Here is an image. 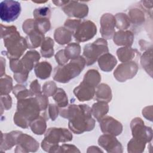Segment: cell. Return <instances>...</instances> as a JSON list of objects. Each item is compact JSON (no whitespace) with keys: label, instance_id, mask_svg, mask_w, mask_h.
Here are the masks:
<instances>
[{"label":"cell","instance_id":"9c48e42d","mask_svg":"<svg viewBox=\"0 0 153 153\" xmlns=\"http://www.w3.org/2000/svg\"><path fill=\"white\" fill-rule=\"evenodd\" d=\"M97 33V27L91 20L81 22L77 26L73 36L77 42H86L92 39Z\"/></svg>","mask_w":153,"mask_h":153},{"label":"cell","instance_id":"d6a6232c","mask_svg":"<svg viewBox=\"0 0 153 153\" xmlns=\"http://www.w3.org/2000/svg\"><path fill=\"white\" fill-rule=\"evenodd\" d=\"M13 79L8 75H4L1 76L0 79V94L5 95L13 91Z\"/></svg>","mask_w":153,"mask_h":153},{"label":"cell","instance_id":"83f0119b","mask_svg":"<svg viewBox=\"0 0 153 153\" xmlns=\"http://www.w3.org/2000/svg\"><path fill=\"white\" fill-rule=\"evenodd\" d=\"M140 63L144 70L152 77V47H150L140 57Z\"/></svg>","mask_w":153,"mask_h":153},{"label":"cell","instance_id":"3957f363","mask_svg":"<svg viewBox=\"0 0 153 153\" xmlns=\"http://www.w3.org/2000/svg\"><path fill=\"white\" fill-rule=\"evenodd\" d=\"M41 111L39 103L35 97L18 100L17 111L13 117L14 123L21 128H27L30 123L39 116Z\"/></svg>","mask_w":153,"mask_h":153},{"label":"cell","instance_id":"4316f807","mask_svg":"<svg viewBox=\"0 0 153 153\" xmlns=\"http://www.w3.org/2000/svg\"><path fill=\"white\" fill-rule=\"evenodd\" d=\"M91 114L94 118L100 121L109 111V106L108 103L103 101H98L92 105Z\"/></svg>","mask_w":153,"mask_h":153},{"label":"cell","instance_id":"681fc988","mask_svg":"<svg viewBox=\"0 0 153 153\" xmlns=\"http://www.w3.org/2000/svg\"><path fill=\"white\" fill-rule=\"evenodd\" d=\"M29 90L33 94V96H36L37 94L42 93V91L41 90V85L37 79H35L31 82L29 86Z\"/></svg>","mask_w":153,"mask_h":153},{"label":"cell","instance_id":"7bdbcfd3","mask_svg":"<svg viewBox=\"0 0 153 153\" xmlns=\"http://www.w3.org/2000/svg\"><path fill=\"white\" fill-rule=\"evenodd\" d=\"M12 106V98L9 94L1 95V114L3 110L8 111Z\"/></svg>","mask_w":153,"mask_h":153},{"label":"cell","instance_id":"f6af8a7d","mask_svg":"<svg viewBox=\"0 0 153 153\" xmlns=\"http://www.w3.org/2000/svg\"><path fill=\"white\" fill-rule=\"evenodd\" d=\"M22 29L23 31L27 35L29 32L32 31L33 30L35 29V19H26L22 25Z\"/></svg>","mask_w":153,"mask_h":153},{"label":"cell","instance_id":"f1b7e54d","mask_svg":"<svg viewBox=\"0 0 153 153\" xmlns=\"http://www.w3.org/2000/svg\"><path fill=\"white\" fill-rule=\"evenodd\" d=\"M29 127L34 134L42 135L46 131V119L43 116H39L30 123Z\"/></svg>","mask_w":153,"mask_h":153},{"label":"cell","instance_id":"e575fe53","mask_svg":"<svg viewBox=\"0 0 153 153\" xmlns=\"http://www.w3.org/2000/svg\"><path fill=\"white\" fill-rule=\"evenodd\" d=\"M13 93L14 94L17 100L33 96V94L32 93L30 90H28L25 85L22 84H17L13 87Z\"/></svg>","mask_w":153,"mask_h":153},{"label":"cell","instance_id":"f907efd6","mask_svg":"<svg viewBox=\"0 0 153 153\" xmlns=\"http://www.w3.org/2000/svg\"><path fill=\"white\" fill-rule=\"evenodd\" d=\"M142 115L146 119L152 121V106H146V107L144 108L142 110Z\"/></svg>","mask_w":153,"mask_h":153},{"label":"cell","instance_id":"8fae6325","mask_svg":"<svg viewBox=\"0 0 153 153\" xmlns=\"http://www.w3.org/2000/svg\"><path fill=\"white\" fill-rule=\"evenodd\" d=\"M15 152H36L39 149V144L33 137L20 131L17 137Z\"/></svg>","mask_w":153,"mask_h":153},{"label":"cell","instance_id":"603a6c76","mask_svg":"<svg viewBox=\"0 0 153 153\" xmlns=\"http://www.w3.org/2000/svg\"><path fill=\"white\" fill-rule=\"evenodd\" d=\"M44 34L42 33L37 29H34L29 32L26 38L27 48L29 49L36 48L41 45L45 39Z\"/></svg>","mask_w":153,"mask_h":153},{"label":"cell","instance_id":"d6986e66","mask_svg":"<svg viewBox=\"0 0 153 153\" xmlns=\"http://www.w3.org/2000/svg\"><path fill=\"white\" fill-rule=\"evenodd\" d=\"M39 53L36 50H30L27 51L20 60L24 69L30 72L39 62Z\"/></svg>","mask_w":153,"mask_h":153},{"label":"cell","instance_id":"8d00e7d4","mask_svg":"<svg viewBox=\"0 0 153 153\" xmlns=\"http://www.w3.org/2000/svg\"><path fill=\"white\" fill-rule=\"evenodd\" d=\"M146 143L132 138L127 144V151L128 152H142L144 151Z\"/></svg>","mask_w":153,"mask_h":153},{"label":"cell","instance_id":"836d02e7","mask_svg":"<svg viewBox=\"0 0 153 153\" xmlns=\"http://www.w3.org/2000/svg\"><path fill=\"white\" fill-rule=\"evenodd\" d=\"M115 19V27L120 30H126L130 26V22L127 14L119 13L114 16Z\"/></svg>","mask_w":153,"mask_h":153},{"label":"cell","instance_id":"7dc6e473","mask_svg":"<svg viewBox=\"0 0 153 153\" xmlns=\"http://www.w3.org/2000/svg\"><path fill=\"white\" fill-rule=\"evenodd\" d=\"M57 152H80V151L75 145L63 144L59 146Z\"/></svg>","mask_w":153,"mask_h":153},{"label":"cell","instance_id":"2e32d148","mask_svg":"<svg viewBox=\"0 0 153 153\" xmlns=\"http://www.w3.org/2000/svg\"><path fill=\"white\" fill-rule=\"evenodd\" d=\"M96 87L82 81L74 90V94L80 102L88 101L92 99L95 94Z\"/></svg>","mask_w":153,"mask_h":153},{"label":"cell","instance_id":"ba28073f","mask_svg":"<svg viewBox=\"0 0 153 153\" xmlns=\"http://www.w3.org/2000/svg\"><path fill=\"white\" fill-rule=\"evenodd\" d=\"M130 128L133 138L146 143L152 140V128L146 126L143 121L140 118L136 117L131 120L130 123Z\"/></svg>","mask_w":153,"mask_h":153},{"label":"cell","instance_id":"6da1fadb","mask_svg":"<svg viewBox=\"0 0 153 153\" xmlns=\"http://www.w3.org/2000/svg\"><path fill=\"white\" fill-rule=\"evenodd\" d=\"M60 117L68 119V127L75 134L90 131L95 127V120L92 117L91 109L87 105H68L59 109Z\"/></svg>","mask_w":153,"mask_h":153},{"label":"cell","instance_id":"30bf717a","mask_svg":"<svg viewBox=\"0 0 153 153\" xmlns=\"http://www.w3.org/2000/svg\"><path fill=\"white\" fill-rule=\"evenodd\" d=\"M138 69V65L134 61L123 62L117 67L113 74L118 81L123 82L133 78L136 75Z\"/></svg>","mask_w":153,"mask_h":153},{"label":"cell","instance_id":"b9f144b4","mask_svg":"<svg viewBox=\"0 0 153 153\" xmlns=\"http://www.w3.org/2000/svg\"><path fill=\"white\" fill-rule=\"evenodd\" d=\"M10 68L14 74H19L25 72H29L24 69L20 59L10 60Z\"/></svg>","mask_w":153,"mask_h":153},{"label":"cell","instance_id":"e0dca14e","mask_svg":"<svg viewBox=\"0 0 153 153\" xmlns=\"http://www.w3.org/2000/svg\"><path fill=\"white\" fill-rule=\"evenodd\" d=\"M146 13L142 7L139 8L135 7L128 10L127 16L129 18L130 24H132L134 28H139L145 23Z\"/></svg>","mask_w":153,"mask_h":153},{"label":"cell","instance_id":"4fadbf2b","mask_svg":"<svg viewBox=\"0 0 153 153\" xmlns=\"http://www.w3.org/2000/svg\"><path fill=\"white\" fill-rule=\"evenodd\" d=\"M100 32L102 38L109 39L113 38L115 33V19L114 15L110 13L103 14L100 19Z\"/></svg>","mask_w":153,"mask_h":153},{"label":"cell","instance_id":"ab89813d","mask_svg":"<svg viewBox=\"0 0 153 153\" xmlns=\"http://www.w3.org/2000/svg\"><path fill=\"white\" fill-rule=\"evenodd\" d=\"M51 12L49 7H42L37 8L33 11V16L34 19H48L51 17Z\"/></svg>","mask_w":153,"mask_h":153},{"label":"cell","instance_id":"7a4b0ae2","mask_svg":"<svg viewBox=\"0 0 153 153\" xmlns=\"http://www.w3.org/2000/svg\"><path fill=\"white\" fill-rule=\"evenodd\" d=\"M1 37L7 49L2 51V54L9 60L19 59L28 48L26 38L20 35L14 26H4L1 24Z\"/></svg>","mask_w":153,"mask_h":153},{"label":"cell","instance_id":"277c9868","mask_svg":"<svg viewBox=\"0 0 153 153\" xmlns=\"http://www.w3.org/2000/svg\"><path fill=\"white\" fill-rule=\"evenodd\" d=\"M85 65L84 58L80 56L64 65H58L54 69L53 79L60 83L69 82L80 74Z\"/></svg>","mask_w":153,"mask_h":153},{"label":"cell","instance_id":"5bb4252c","mask_svg":"<svg viewBox=\"0 0 153 153\" xmlns=\"http://www.w3.org/2000/svg\"><path fill=\"white\" fill-rule=\"evenodd\" d=\"M99 124L100 130L104 134L117 136L123 131L122 124L112 117L105 116L99 121Z\"/></svg>","mask_w":153,"mask_h":153},{"label":"cell","instance_id":"ac0fdd59","mask_svg":"<svg viewBox=\"0 0 153 153\" xmlns=\"http://www.w3.org/2000/svg\"><path fill=\"white\" fill-rule=\"evenodd\" d=\"M114 42L118 46L131 47L134 41V34L130 30H118L113 36Z\"/></svg>","mask_w":153,"mask_h":153},{"label":"cell","instance_id":"52a82bcc","mask_svg":"<svg viewBox=\"0 0 153 153\" xmlns=\"http://www.w3.org/2000/svg\"><path fill=\"white\" fill-rule=\"evenodd\" d=\"M21 11V5L19 1L5 0L0 3V18L2 22L10 23L16 20Z\"/></svg>","mask_w":153,"mask_h":153},{"label":"cell","instance_id":"db71d44e","mask_svg":"<svg viewBox=\"0 0 153 153\" xmlns=\"http://www.w3.org/2000/svg\"><path fill=\"white\" fill-rule=\"evenodd\" d=\"M33 2H35V3H38V4H39V3H45V2H46L47 1H38V2H37V1H32Z\"/></svg>","mask_w":153,"mask_h":153},{"label":"cell","instance_id":"44dd1931","mask_svg":"<svg viewBox=\"0 0 153 153\" xmlns=\"http://www.w3.org/2000/svg\"><path fill=\"white\" fill-rule=\"evenodd\" d=\"M112 91L110 87L105 83L99 84L95 89L94 98L96 100L109 103L112 100Z\"/></svg>","mask_w":153,"mask_h":153},{"label":"cell","instance_id":"60d3db41","mask_svg":"<svg viewBox=\"0 0 153 153\" xmlns=\"http://www.w3.org/2000/svg\"><path fill=\"white\" fill-rule=\"evenodd\" d=\"M57 87L56 84L53 81H49L45 82L43 84L42 92L48 97L53 96L57 91Z\"/></svg>","mask_w":153,"mask_h":153},{"label":"cell","instance_id":"f5cc1de1","mask_svg":"<svg viewBox=\"0 0 153 153\" xmlns=\"http://www.w3.org/2000/svg\"><path fill=\"white\" fill-rule=\"evenodd\" d=\"M69 1H52V2L55 4V5L58 7H63Z\"/></svg>","mask_w":153,"mask_h":153},{"label":"cell","instance_id":"7402d4cb","mask_svg":"<svg viewBox=\"0 0 153 153\" xmlns=\"http://www.w3.org/2000/svg\"><path fill=\"white\" fill-rule=\"evenodd\" d=\"M100 69L104 72L111 71L117 63V60L114 56L106 53L102 54L97 60Z\"/></svg>","mask_w":153,"mask_h":153},{"label":"cell","instance_id":"d590c367","mask_svg":"<svg viewBox=\"0 0 153 153\" xmlns=\"http://www.w3.org/2000/svg\"><path fill=\"white\" fill-rule=\"evenodd\" d=\"M53 99L59 108H65L68 105V99L65 90L62 88H57Z\"/></svg>","mask_w":153,"mask_h":153},{"label":"cell","instance_id":"ee69618b","mask_svg":"<svg viewBox=\"0 0 153 153\" xmlns=\"http://www.w3.org/2000/svg\"><path fill=\"white\" fill-rule=\"evenodd\" d=\"M38 103L39 105V107L41 109V111H45L48 106V96H47L46 95L41 93L39 94H37L35 96Z\"/></svg>","mask_w":153,"mask_h":153},{"label":"cell","instance_id":"484cf974","mask_svg":"<svg viewBox=\"0 0 153 153\" xmlns=\"http://www.w3.org/2000/svg\"><path fill=\"white\" fill-rule=\"evenodd\" d=\"M34 72L38 78L41 79H47L52 72L51 65L46 61L38 63L34 67Z\"/></svg>","mask_w":153,"mask_h":153},{"label":"cell","instance_id":"bcb514c9","mask_svg":"<svg viewBox=\"0 0 153 153\" xmlns=\"http://www.w3.org/2000/svg\"><path fill=\"white\" fill-rule=\"evenodd\" d=\"M81 22V20L80 19H68L64 23V27L74 33L76 28Z\"/></svg>","mask_w":153,"mask_h":153},{"label":"cell","instance_id":"1f68e13d","mask_svg":"<svg viewBox=\"0 0 153 153\" xmlns=\"http://www.w3.org/2000/svg\"><path fill=\"white\" fill-rule=\"evenodd\" d=\"M82 81L96 87L101 81V75L97 70L90 69L85 74Z\"/></svg>","mask_w":153,"mask_h":153},{"label":"cell","instance_id":"c3c4849f","mask_svg":"<svg viewBox=\"0 0 153 153\" xmlns=\"http://www.w3.org/2000/svg\"><path fill=\"white\" fill-rule=\"evenodd\" d=\"M55 59L59 65L62 66L66 64L69 61V59L65 56L64 53V49L60 50L55 54Z\"/></svg>","mask_w":153,"mask_h":153},{"label":"cell","instance_id":"7c38bea8","mask_svg":"<svg viewBox=\"0 0 153 153\" xmlns=\"http://www.w3.org/2000/svg\"><path fill=\"white\" fill-rule=\"evenodd\" d=\"M62 10L68 16L79 19L87 17L88 13L87 5L76 1H69L62 7Z\"/></svg>","mask_w":153,"mask_h":153},{"label":"cell","instance_id":"74e56055","mask_svg":"<svg viewBox=\"0 0 153 153\" xmlns=\"http://www.w3.org/2000/svg\"><path fill=\"white\" fill-rule=\"evenodd\" d=\"M59 107L56 104H49L47 109L42 114L43 117L46 120L51 119L52 121H55L59 114Z\"/></svg>","mask_w":153,"mask_h":153},{"label":"cell","instance_id":"4dcf8cb0","mask_svg":"<svg viewBox=\"0 0 153 153\" xmlns=\"http://www.w3.org/2000/svg\"><path fill=\"white\" fill-rule=\"evenodd\" d=\"M65 56L69 60H73L80 56L81 46L78 43L71 42L67 45L64 49Z\"/></svg>","mask_w":153,"mask_h":153},{"label":"cell","instance_id":"ffe728a7","mask_svg":"<svg viewBox=\"0 0 153 153\" xmlns=\"http://www.w3.org/2000/svg\"><path fill=\"white\" fill-rule=\"evenodd\" d=\"M20 131H12L10 133H3L1 132V151H5L16 145L17 137Z\"/></svg>","mask_w":153,"mask_h":153},{"label":"cell","instance_id":"8992f818","mask_svg":"<svg viewBox=\"0 0 153 153\" xmlns=\"http://www.w3.org/2000/svg\"><path fill=\"white\" fill-rule=\"evenodd\" d=\"M106 53H109L107 41L103 38H98L93 42L84 45L82 56L85 60L86 65L90 66Z\"/></svg>","mask_w":153,"mask_h":153},{"label":"cell","instance_id":"5b68a950","mask_svg":"<svg viewBox=\"0 0 153 153\" xmlns=\"http://www.w3.org/2000/svg\"><path fill=\"white\" fill-rule=\"evenodd\" d=\"M72 134L67 128L51 127L45 133L44 138L41 142L42 149L48 152H57L59 143L67 142L72 140Z\"/></svg>","mask_w":153,"mask_h":153},{"label":"cell","instance_id":"f546056e","mask_svg":"<svg viewBox=\"0 0 153 153\" xmlns=\"http://www.w3.org/2000/svg\"><path fill=\"white\" fill-rule=\"evenodd\" d=\"M54 41L49 36L45 38L40 49L41 54L43 57L51 58L54 55Z\"/></svg>","mask_w":153,"mask_h":153},{"label":"cell","instance_id":"816d5d0a","mask_svg":"<svg viewBox=\"0 0 153 153\" xmlns=\"http://www.w3.org/2000/svg\"><path fill=\"white\" fill-rule=\"evenodd\" d=\"M1 76L5 75V60L3 57H1Z\"/></svg>","mask_w":153,"mask_h":153},{"label":"cell","instance_id":"9a60e30c","mask_svg":"<svg viewBox=\"0 0 153 153\" xmlns=\"http://www.w3.org/2000/svg\"><path fill=\"white\" fill-rule=\"evenodd\" d=\"M98 144L100 146L109 153H120L123 152V146L115 136L104 134L101 135L98 139Z\"/></svg>","mask_w":153,"mask_h":153},{"label":"cell","instance_id":"f35d334b","mask_svg":"<svg viewBox=\"0 0 153 153\" xmlns=\"http://www.w3.org/2000/svg\"><path fill=\"white\" fill-rule=\"evenodd\" d=\"M35 23L36 29L43 34H45L51 29V23L48 19H36Z\"/></svg>","mask_w":153,"mask_h":153},{"label":"cell","instance_id":"cb8c5ba5","mask_svg":"<svg viewBox=\"0 0 153 153\" xmlns=\"http://www.w3.org/2000/svg\"><path fill=\"white\" fill-rule=\"evenodd\" d=\"M117 55L119 60L123 63L132 61L135 57L139 56L140 53L136 49L131 47H123L117 50Z\"/></svg>","mask_w":153,"mask_h":153},{"label":"cell","instance_id":"d4e9b609","mask_svg":"<svg viewBox=\"0 0 153 153\" xmlns=\"http://www.w3.org/2000/svg\"><path fill=\"white\" fill-rule=\"evenodd\" d=\"M72 35L73 33L64 26L56 29L54 32V40L60 45L69 44L72 39Z\"/></svg>","mask_w":153,"mask_h":153}]
</instances>
